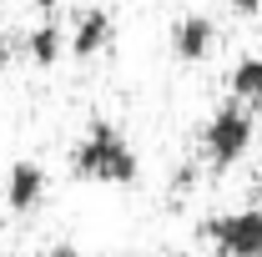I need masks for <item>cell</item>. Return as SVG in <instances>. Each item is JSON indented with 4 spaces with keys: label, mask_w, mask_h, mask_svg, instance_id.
Returning <instances> with one entry per match:
<instances>
[{
    "label": "cell",
    "mask_w": 262,
    "mask_h": 257,
    "mask_svg": "<svg viewBox=\"0 0 262 257\" xmlns=\"http://www.w3.org/2000/svg\"><path fill=\"white\" fill-rule=\"evenodd\" d=\"M71 177L91 182V187H136L141 182V152L131 146V136L116 121H91L71 141Z\"/></svg>",
    "instance_id": "6da1fadb"
},
{
    "label": "cell",
    "mask_w": 262,
    "mask_h": 257,
    "mask_svg": "<svg viewBox=\"0 0 262 257\" xmlns=\"http://www.w3.org/2000/svg\"><path fill=\"white\" fill-rule=\"evenodd\" d=\"M10 61H15V46H10V35L0 31V76L10 71Z\"/></svg>",
    "instance_id": "7c38bea8"
},
{
    "label": "cell",
    "mask_w": 262,
    "mask_h": 257,
    "mask_svg": "<svg viewBox=\"0 0 262 257\" xmlns=\"http://www.w3.org/2000/svg\"><path fill=\"white\" fill-rule=\"evenodd\" d=\"M51 197V177H46V166L40 161H15L10 172H5V207L15 212V217H31L35 207Z\"/></svg>",
    "instance_id": "8992f818"
},
{
    "label": "cell",
    "mask_w": 262,
    "mask_h": 257,
    "mask_svg": "<svg viewBox=\"0 0 262 257\" xmlns=\"http://www.w3.org/2000/svg\"><path fill=\"white\" fill-rule=\"evenodd\" d=\"M252 141H257V111L242 106V101H232V96L202 121V131H196L202 161H207L212 172H232L237 161H247Z\"/></svg>",
    "instance_id": "7a4b0ae2"
},
{
    "label": "cell",
    "mask_w": 262,
    "mask_h": 257,
    "mask_svg": "<svg viewBox=\"0 0 262 257\" xmlns=\"http://www.w3.org/2000/svg\"><path fill=\"white\" fill-rule=\"evenodd\" d=\"M40 257H86V252H81L76 242H56V247H46Z\"/></svg>",
    "instance_id": "8fae6325"
},
{
    "label": "cell",
    "mask_w": 262,
    "mask_h": 257,
    "mask_svg": "<svg viewBox=\"0 0 262 257\" xmlns=\"http://www.w3.org/2000/svg\"><path fill=\"white\" fill-rule=\"evenodd\" d=\"M61 56H66V31H61V26H51V20H46V26H35V31L26 35V61H31V66L51 71Z\"/></svg>",
    "instance_id": "ba28073f"
},
{
    "label": "cell",
    "mask_w": 262,
    "mask_h": 257,
    "mask_svg": "<svg viewBox=\"0 0 262 257\" xmlns=\"http://www.w3.org/2000/svg\"><path fill=\"white\" fill-rule=\"evenodd\" d=\"M166 46H171V56H177L182 66L212 61V51H217V20H212L207 10H187V15H177V20H171Z\"/></svg>",
    "instance_id": "5b68a950"
},
{
    "label": "cell",
    "mask_w": 262,
    "mask_h": 257,
    "mask_svg": "<svg viewBox=\"0 0 262 257\" xmlns=\"http://www.w3.org/2000/svg\"><path fill=\"white\" fill-rule=\"evenodd\" d=\"M192 187H196V166L187 161V166H177V182H171V192H177V197H187Z\"/></svg>",
    "instance_id": "9c48e42d"
},
{
    "label": "cell",
    "mask_w": 262,
    "mask_h": 257,
    "mask_svg": "<svg viewBox=\"0 0 262 257\" xmlns=\"http://www.w3.org/2000/svg\"><path fill=\"white\" fill-rule=\"evenodd\" d=\"M111 40H116L111 10H106V5H86V10H76V20H71V31H66V56L96 61V56L111 51Z\"/></svg>",
    "instance_id": "277c9868"
},
{
    "label": "cell",
    "mask_w": 262,
    "mask_h": 257,
    "mask_svg": "<svg viewBox=\"0 0 262 257\" xmlns=\"http://www.w3.org/2000/svg\"><path fill=\"white\" fill-rule=\"evenodd\" d=\"M196 242H207L212 257H262V207L207 212L196 222Z\"/></svg>",
    "instance_id": "3957f363"
},
{
    "label": "cell",
    "mask_w": 262,
    "mask_h": 257,
    "mask_svg": "<svg viewBox=\"0 0 262 257\" xmlns=\"http://www.w3.org/2000/svg\"><path fill=\"white\" fill-rule=\"evenodd\" d=\"M232 15H242V20H252V15H262V0H227Z\"/></svg>",
    "instance_id": "30bf717a"
},
{
    "label": "cell",
    "mask_w": 262,
    "mask_h": 257,
    "mask_svg": "<svg viewBox=\"0 0 262 257\" xmlns=\"http://www.w3.org/2000/svg\"><path fill=\"white\" fill-rule=\"evenodd\" d=\"M227 96L242 101V106H252V111L262 106V56H257V51H242V56L232 61V71H227Z\"/></svg>",
    "instance_id": "52a82bcc"
}]
</instances>
